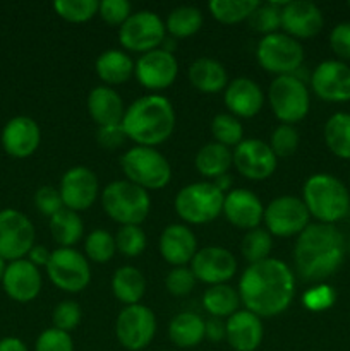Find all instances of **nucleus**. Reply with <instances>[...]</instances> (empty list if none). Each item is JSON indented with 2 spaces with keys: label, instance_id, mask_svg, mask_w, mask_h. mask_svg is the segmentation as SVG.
<instances>
[{
  "label": "nucleus",
  "instance_id": "nucleus-41",
  "mask_svg": "<svg viewBox=\"0 0 350 351\" xmlns=\"http://www.w3.org/2000/svg\"><path fill=\"white\" fill-rule=\"evenodd\" d=\"M211 134L215 143L226 147L239 146L244 141V125L232 113H218L211 120Z\"/></svg>",
  "mask_w": 350,
  "mask_h": 351
},
{
  "label": "nucleus",
  "instance_id": "nucleus-23",
  "mask_svg": "<svg viewBox=\"0 0 350 351\" xmlns=\"http://www.w3.org/2000/svg\"><path fill=\"white\" fill-rule=\"evenodd\" d=\"M226 221L240 230L259 228L263 221L264 206L261 199L249 189H233L223 199V211Z\"/></svg>",
  "mask_w": 350,
  "mask_h": 351
},
{
  "label": "nucleus",
  "instance_id": "nucleus-46",
  "mask_svg": "<svg viewBox=\"0 0 350 351\" xmlns=\"http://www.w3.org/2000/svg\"><path fill=\"white\" fill-rule=\"evenodd\" d=\"M196 283H198V280H196L191 267L187 266L174 267L167 274V278H165L167 291L170 295H174V297H185V295H189L196 288Z\"/></svg>",
  "mask_w": 350,
  "mask_h": 351
},
{
  "label": "nucleus",
  "instance_id": "nucleus-44",
  "mask_svg": "<svg viewBox=\"0 0 350 351\" xmlns=\"http://www.w3.org/2000/svg\"><path fill=\"white\" fill-rule=\"evenodd\" d=\"M299 143H301L299 130L288 123H280L271 134L270 147L277 158H288L297 151Z\"/></svg>",
  "mask_w": 350,
  "mask_h": 351
},
{
  "label": "nucleus",
  "instance_id": "nucleus-48",
  "mask_svg": "<svg viewBox=\"0 0 350 351\" xmlns=\"http://www.w3.org/2000/svg\"><path fill=\"white\" fill-rule=\"evenodd\" d=\"M336 300V293L329 285L319 283L316 287L309 288L304 295H302V304L307 311L311 312H323L333 307Z\"/></svg>",
  "mask_w": 350,
  "mask_h": 351
},
{
  "label": "nucleus",
  "instance_id": "nucleus-26",
  "mask_svg": "<svg viewBox=\"0 0 350 351\" xmlns=\"http://www.w3.org/2000/svg\"><path fill=\"white\" fill-rule=\"evenodd\" d=\"M226 341L233 351H256L263 343V321L249 311H237L225 322Z\"/></svg>",
  "mask_w": 350,
  "mask_h": 351
},
{
  "label": "nucleus",
  "instance_id": "nucleus-35",
  "mask_svg": "<svg viewBox=\"0 0 350 351\" xmlns=\"http://www.w3.org/2000/svg\"><path fill=\"white\" fill-rule=\"evenodd\" d=\"M202 23H205V17L198 7L180 5L170 10L165 21V27L172 38H189L194 36L201 29Z\"/></svg>",
  "mask_w": 350,
  "mask_h": 351
},
{
  "label": "nucleus",
  "instance_id": "nucleus-30",
  "mask_svg": "<svg viewBox=\"0 0 350 351\" xmlns=\"http://www.w3.org/2000/svg\"><path fill=\"white\" fill-rule=\"evenodd\" d=\"M113 297L124 305H136L146 293V278L134 266H122L112 276Z\"/></svg>",
  "mask_w": 350,
  "mask_h": 351
},
{
  "label": "nucleus",
  "instance_id": "nucleus-12",
  "mask_svg": "<svg viewBox=\"0 0 350 351\" xmlns=\"http://www.w3.org/2000/svg\"><path fill=\"white\" fill-rule=\"evenodd\" d=\"M156 328V315L150 307L143 304L127 305L117 315V341L127 351H143L154 339Z\"/></svg>",
  "mask_w": 350,
  "mask_h": 351
},
{
  "label": "nucleus",
  "instance_id": "nucleus-36",
  "mask_svg": "<svg viewBox=\"0 0 350 351\" xmlns=\"http://www.w3.org/2000/svg\"><path fill=\"white\" fill-rule=\"evenodd\" d=\"M325 143L335 156L350 160V113H335L325 125Z\"/></svg>",
  "mask_w": 350,
  "mask_h": 351
},
{
  "label": "nucleus",
  "instance_id": "nucleus-13",
  "mask_svg": "<svg viewBox=\"0 0 350 351\" xmlns=\"http://www.w3.org/2000/svg\"><path fill=\"white\" fill-rule=\"evenodd\" d=\"M36 245L34 225L24 213L7 208L0 211V257L5 263L26 259Z\"/></svg>",
  "mask_w": 350,
  "mask_h": 351
},
{
  "label": "nucleus",
  "instance_id": "nucleus-42",
  "mask_svg": "<svg viewBox=\"0 0 350 351\" xmlns=\"http://www.w3.org/2000/svg\"><path fill=\"white\" fill-rule=\"evenodd\" d=\"M98 0H57L54 9L67 23L82 24L98 14Z\"/></svg>",
  "mask_w": 350,
  "mask_h": 351
},
{
  "label": "nucleus",
  "instance_id": "nucleus-11",
  "mask_svg": "<svg viewBox=\"0 0 350 351\" xmlns=\"http://www.w3.org/2000/svg\"><path fill=\"white\" fill-rule=\"evenodd\" d=\"M167 38L165 21L153 10H137L119 27V41L127 51L148 53L156 50Z\"/></svg>",
  "mask_w": 350,
  "mask_h": 351
},
{
  "label": "nucleus",
  "instance_id": "nucleus-21",
  "mask_svg": "<svg viewBox=\"0 0 350 351\" xmlns=\"http://www.w3.org/2000/svg\"><path fill=\"white\" fill-rule=\"evenodd\" d=\"M325 17L316 3L307 0H288L281 7V29L295 40H307L321 33Z\"/></svg>",
  "mask_w": 350,
  "mask_h": 351
},
{
  "label": "nucleus",
  "instance_id": "nucleus-17",
  "mask_svg": "<svg viewBox=\"0 0 350 351\" xmlns=\"http://www.w3.org/2000/svg\"><path fill=\"white\" fill-rule=\"evenodd\" d=\"M58 192H60L64 208L75 213L86 211L98 199V177L88 167H72L62 175Z\"/></svg>",
  "mask_w": 350,
  "mask_h": 351
},
{
  "label": "nucleus",
  "instance_id": "nucleus-45",
  "mask_svg": "<svg viewBox=\"0 0 350 351\" xmlns=\"http://www.w3.org/2000/svg\"><path fill=\"white\" fill-rule=\"evenodd\" d=\"M82 319V308L78 302L74 300H64L60 304L55 305L54 312H51V322H54L55 329L60 331L71 332L81 324Z\"/></svg>",
  "mask_w": 350,
  "mask_h": 351
},
{
  "label": "nucleus",
  "instance_id": "nucleus-6",
  "mask_svg": "<svg viewBox=\"0 0 350 351\" xmlns=\"http://www.w3.org/2000/svg\"><path fill=\"white\" fill-rule=\"evenodd\" d=\"M126 180L132 182L144 191H160L172 180V167L156 147L134 146L120 158Z\"/></svg>",
  "mask_w": 350,
  "mask_h": 351
},
{
  "label": "nucleus",
  "instance_id": "nucleus-51",
  "mask_svg": "<svg viewBox=\"0 0 350 351\" xmlns=\"http://www.w3.org/2000/svg\"><path fill=\"white\" fill-rule=\"evenodd\" d=\"M329 47L340 58L350 60V23H340L329 33Z\"/></svg>",
  "mask_w": 350,
  "mask_h": 351
},
{
  "label": "nucleus",
  "instance_id": "nucleus-24",
  "mask_svg": "<svg viewBox=\"0 0 350 351\" xmlns=\"http://www.w3.org/2000/svg\"><path fill=\"white\" fill-rule=\"evenodd\" d=\"M223 103L229 113L237 119H253L264 105L263 89L253 79L235 77L226 84Z\"/></svg>",
  "mask_w": 350,
  "mask_h": 351
},
{
  "label": "nucleus",
  "instance_id": "nucleus-59",
  "mask_svg": "<svg viewBox=\"0 0 350 351\" xmlns=\"http://www.w3.org/2000/svg\"><path fill=\"white\" fill-rule=\"evenodd\" d=\"M349 7H350V2H349Z\"/></svg>",
  "mask_w": 350,
  "mask_h": 351
},
{
  "label": "nucleus",
  "instance_id": "nucleus-38",
  "mask_svg": "<svg viewBox=\"0 0 350 351\" xmlns=\"http://www.w3.org/2000/svg\"><path fill=\"white\" fill-rule=\"evenodd\" d=\"M84 252L89 263L106 264L117 252L115 237L103 228L93 230L84 240Z\"/></svg>",
  "mask_w": 350,
  "mask_h": 351
},
{
  "label": "nucleus",
  "instance_id": "nucleus-37",
  "mask_svg": "<svg viewBox=\"0 0 350 351\" xmlns=\"http://www.w3.org/2000/svg\"><path fill=\"white\" fill-rule=\"evenodd\" d=\"M259 0H211L208 3L209 14L222 24H239L249 19Z\"/></svg>",
  "mask_w": 350,
  "mask_h": 351
},
{
  "label": "nucleus",
  "instance_id": "nucleus-50",
  "mask_svg": "<svg viewBox=\"0 0 350 351\" xmlns=\"http://www.w3.org/2000/svg\"><path fill=\"white\" fill-rule=\"evenodd\" d=\"M34 206H36L41 215L48 216V218H51L60 209H64L60 192H58L57 187H51V185H43V187L34 192Z\"/></svg>",
  "mask_w": 350,
  "mask_h": 351
},
{
  "label": "nucleus",
  "instance_id": "nucleus-28",
  "mask_svg": "<svg viewBox=\"0 0 350 351\" xmlns=\"http://www.w3.org/2000/svg\"><path fill=\"white\" fill-rule=\"evenodd\" d=\"M134 67H136V62L130 58V55L117 48L102 51L95 62L96 75L110 88L126 84L134 75Z\"/></svg>",
  "mask_w": 350,
  "mask_h": 351
},
{
  "label": "nucleus",
  "instance_id": "nucleus-20",
  "mask_svg": "<svg viewBox=\"0 0 350 351\" xmlns=\"http://www.w3.org/2000/svg\"><path fill=\"white\" fill-rule=\"evenodd\" d=\"M0 143L9 156L24 160L33 156L41 144V129L38 122L31 117H12L3 125L0 134Z\"/></svg>",
  "mask_w": 350,
  "mask_h": 351
},
{
  "label": "nucleus",
  "instance_id": "nucleus-49",
  "mask_svg": "<svg viewBox=\"0 0 350 351\" xmlns=\"http://www.w3.org/2000/svg\"><path fill=\"white\" fill-rule=\"evenodd\" d=\"M132 14V5L127 0H102L98 3V16L110 26H122Z\"/></svg>",
  "mask_w": 350,
  "mask_h": 351
},
{
  "label": "nucleus",
  "instance_id": "nucleus-33",
  "mask_svg": "<svg viewBox=\"0 0 350 351\" xmlns=\"http://www.w3.org/2000/svg\"><path fill=\"white\" fill-rule=\"evenodd\" d=\"M50 232L58 245L64 249H74L84 235V223L79 213L64 208L50 218Z\"/></svg>",
  "mask_w": 350,
  "mask_h": 351
},
{
  "label": "nucleus",
  "instance_id": "nucleus-58",
  "mask_svg": "<svg viewBox=\"0 0 350 351\" xmlns=\"http://www.w3.org/2000/svg\"><path fill=\"white\" fill-rule=\"evenodd\" d=\"M349 250H350V245H349Z\"/></svg>",
  "mask_w": 350,
  "mask_h": 351
},
{
  "label": "nucleus",
  "instance_id": "nucleus-53",
  "mask_svg": "<svg viewBox=\"0 0 350 351\" xmlns=\"http://www.w3.org/2000/svg\"><path fill=\"white\" fill-rule=\"evenodd\" d=\"M226 338L225 322L222 319L211 317L205 321V339L211 343H220Z\"/></svg>",
  "mask_w": 350,
  "mask_h": 351
},
{
  "label": "nucleus",
  "instance_id": "nucleus-7",
  "mask_svg": "<svg viewBox=\"0 0 350 351\" xmlns=\"http://www.w3.org/2000/svg\"><path fill=\"white\" fill-rule=\"evenodd\" d=\"M225 194L213 182H194L175 195V213L189 225H206L222 215Z\"/></svg>",
  "mask_w": 350,
  "mask_h": 351
},
{
  "label": "nucleus",
  "instance_id": "nucleus-4",
  "mask_svg": "<svg viewBox=\"0 0 350 351\" xmlns=\"http://www.w3.org/2000/svg\"><path fill=\"white\" fill-rule=\"evenodd\" d=\"M302 201L318 223L335 225L350 211V194L345 185L329 173H314L302 187Z\"/></svg>",
  "mask_w": 350,
  "mask_h": 351
},
{
  "label": "nucleus",
  "instance_id": "nucleus-27",
  "mask_svg": "<svg viewBox=\"0 0 350 351\" xmlns=\"http://www.w3.org/2000/svg\"><path fill=\"white\" fill-rule=\"evenodd\" d=\"M86 106H88L89 117L93 122L98 123V127L119 125L126 115V106L119 93L105 84L96 86L89 91Z\"/></svg>",
  "mask_w": 350,
  "mask_h": 351
},
{
  "label": "nucleus",
  "instance_id": "nucleus-43",
  "mask_svg": "<svg viewBox=\"0 0 350 351\" xmlns=\"http://www.w3.org/2000/svg\"><path fill=\"white\" fill-rule=\"evenodd\" d=\"M146 233L137 225H124L117 230L115 245L122 256L137 257L146 249Z\"/></svg>",
  "mask_w": 350,
  "mask_h": 351
},
{
  "label": "nucleus",
  "instance_id": "nucleus-18",
  "mask_svg": "<svg viewBox=\"0 0 350 351\" xmlns=\"http://www.w3.org/2000/svg\"><path fill=\"white\" fill-rule=\"evenodd\" d=\"M235 256L225 247L208 245L198 249L194 259L191 261V271L196 280L209 285H225L235 276L237 273Z\"/></svg>",
  "mask_w": 350,
  "mask_h": 351
},
{
  "label": "nucleus",
  "instance_id": "nucleus-52",
  "mask_svg": "<svg viewBox=\"0 0 350 351\" xmlns=\"http://www.w3.org/2000/svg\"><path fill=\"white\" fill-rule=\"evenodd\" d=\"M96 141L100 146L106 151H115L124 146L127 141L126 132H124L122 123L119 125H108V127H98V134H96Z\"/></svg>",
  "mask_w": 350,
  "mask_h": 351
},
{
  "label": "nucleus",
  "instance_id": "nucleus-54",
  "mask_svg": "<svg viewBox=\"0 0 350 351\" xmlns=\"http://www.w3.org/2000/svg\"><path fill=\"white\" fill-rule=\"evenodd\" d=\"M50 256H51V250H48L45 245H38L36 243V245L30 250L26 259L30 261V263H33L36 267H47L48 261H50Z\"/></svg>",
  "mask_w": 350,
  "mask_h": 351
},
{
  "label": "nucleus",
  "instance_id": "nucleus-55",
  "mask_svg": "<svg viewBox=\"0 0 350 351\" xmlns=\"http://www.w3.org/2000/svg\"><path fill=\"white\" fill-rule=\"evenodd\" d=\"M0 351H30L26 343L16 336H7L0 339Z\"/></svg>",
  "mask_w": 350,
  "mask_h": 351
},
{
  "label": "nucleus",
  "instance_id": "nucleus-39",
  "mask_svg": "<svg viewBox=\"0 0 350 351\" xmlns=\"http://www.w3.org/2000/svg\"><path fill=\"white\" fill-rule=\"evenodd\" d=\"M271 249H273V237L266 228L249 230L240 243V252L249 264L270 259Z\"/></svg>",
  "mask_w": 350,
  "mask_h": 351
},
{
  "label": "nucleus",
  "instance_id": "nucleus-10",
  "mask_svg": "<svg viewBox=\"0 0 350 351\" xmlns=\"http://www.w3.org/2000/svg\"><path fill=\"white\" fill-rule=\"evenodd\" d=\"M47 276L55 288L65 293H79L91 283V266L84 254L75 249L51 250L47 264Z\"/></svg>",
  "mask_w": 350,
  "mask_h": 351
},
{
  "label": "nucleus",
  "instance_id": "nucleus-34",
  "mask_svg": "<svg viewBox=\"0 0 350 351\" xmlns=\"http://www.w3.org/2000/svg\"><path fill=\"white\" fill-rule=\"evenodd\" d=\"M240 297L239 291L230 285H213L206 288L202 293V307L211 317L229 319L239 311Z\"/></svg>",
  "mask_w": 350,
  "mask_h": 351
},
{
  "label": "nucleus",
  "instance_id": "nucleus-14",
  "mask_svg": "<svg viewBox=\"0 0 350 351\" xmlns=\"http://www.w3.org/2000/svg\"><path fill=\"white\" fill-rule=\"evenodd\" d=\"M309 219L311 215L304 201L295 195H280L264 208L263 221L271 237H299L309 226Z\"/></svg>",
  "mask_w": 350,
  "mask_h": 351
},
{
  "label": "nucleus",
  "instance_id": "nucleus-8",
  "mask_svg": "<svg viewBox=\"0 0 350 351\" xmlns=\"http://www.w3.org/2000/svg\"><path fill=\"white\" fill-rule=\"evenodd\" d=\"M268 101L275 117L281 123H288V125L304 120L311 108L307 86L295 74L275 77L268 89Z\"/></svg>",
  "mask_w": 350,
  "mask_h": 351
},
{
  "label": "nucleus",
  "instance_id": "nucleus-5",
  "mask_svg": "<svg viewBox=\"0 0 350 351\" xmlns=\"http://www.w3.org/2000/svg\"><path fill=\"white\" fill-rule=\"evenodd\" d=\"M102 206L110 219L141 226L151 211L150 192L129 180H113L102 191Z\"/></svg>",
  "mask_w": 350,
  "mask_h": 351
},
{
  "label": "nucleus",
  "instance_id": "nucleus-19",
  "mask_svg": "<svg viewBox=\"0 0 350 351\" xmlns=\"http://www.w3.org/2000/svg\"><path fill=\"white\" fill-rule=\"evenodd\" d=\"M316 96L329 103L350 101V67L342 60H325L312 71Z\"/></svg>",
  "mask_w": 350,
  "mask_h": 351
},
{
  "label": "nucleus",
  "instance_id": "nucleus-25",
  "mask_svg": "<svg viewBox=\"0 0 350 351\" xmlns=\"http://www.w3.org/2000/svg\"><path fill=\"white\" fill-rule=\"evenodd\" d=\"M158 249L170 266H187L198 252V239L187 225L174 223L161 232Z\"/></svg>",
  "mask_w": 350,
  "mask_h": 351
},
{
  "label": "nucleus",
  "instance_id": "nucleus-47",
  "mask_svg": "<svg viewBox=\"0 0 350 351\" xmlns=\"http://www.w3.org/2000/svg\"><path fill=\"white\" fill-rule=\"evenodd\" d=\"M34 351H74V341L71 332L48 328L36 338Z\"/></svg>",
  "mask_w": 350,
  "mask_h": 351
},
{
  "label": "nucleus",
  "instance_id": "nucleus-1",
  "mask_svg": "<svg viewBox=\"0 0 350 351\" xmlns=\"http://www.w3.org/2000/svg\"><path fill=\"white\" fill-rule=\"evenodd\" d=\"M237 291L246 311L259 319L277 317L294 302L295 274L283 261L270 257L247 266Z\"/></svg>",
  "mask_w": 350,
  "mask_h": 351
},
{
  "label": "nucleus",
  "instance_id": "nucleus-40",
  "mask_svg": "<svg viewBox=\"0 0 350 351\" xmlns=\"http://www.w3.org/2000/svg\"><path fill=\"white\" fill-rule=\"evenodd\" d=\"M283 5L285 2H259L247 23L256 33H261L263 36L278 33V29L281 27V7Z\"/></svg>",
  "mask_w": 350,
  "mask_h": 351
},
{
  "label": "nucleus",
  "instance_id": "nucleus-3",
  "mask_svg": "<svg viewBox=\"0 0 350 351\" xmlns=\"http://www.w3.org/2000/svg\"><path fill=\"white\" fill-rule=\"evenodd\" d=\"M177 123L175 108L161 95H146L137 98L126 108L122 127L127 139L137 146L156 147L172 137Z\"/></svg>",
  "mask_w": 350,
  "mask_h": 351
},
{
  "label": "nucleus",
  "instance_id": "nucleus-22",
  "mask_svg": "<svg viewBox=\"0 0 350 351\" xmlns=\"http://www.w3.org/2000/svg\"><path fill=\"white\" fill-rule=\"evenodd\" d=\"M43 280L40 267L34 266L27 259L7 263L5 273L2 278V288L10 300L17 304H30L40 295Z\"/></svg>",
  "mask_w": 350,
  "mask_h": 351
},
{
  "label": "nucleus",
  "instance_id": "nucleus-56",
  "mask_svg": "<svg viewBox=\"0 0 350 351\" xmlns=\"http://www.w3.org/2000/svg\"><path fill=\"white\" fill-rule=\"evenodd\" d=\"M213 184H215L216 187L223 192V194H226V192H230V187H232L233 180H232V177L226 173V175H222V177L215 178V180H213Z\"/></svg>",
  "mask_w": 350,
  "mask_h": 351
},
{
  "label": "nucleus",
  "instance_id": "nucleus-29",
  "mask_svg": "<svg viewBox=\"0 0 350 351\" xmlns=\"http://www.w3.org/2000/svg\"><path fill=\"white\" fill-rule=\"evenodd\" d=\"M187 75L189 82L198 91L205 93V95H215V93H220L222 89H225L226 84H229L226 69L216 58H196L191 64V67H189Z\"/></svg>",
  "mask_w": 350,
  "mask_h": 351
},
{
  "label": "nucleus",
  "instance_id": "nucleus-9",
  "mask_svg": "<svg viewBox=\"0 0 350 351\" xmlns=\"http://www.w3.org/2000/svg\"><path fill=\"white\" fill-rule=\"evenodd\" d=\"M256 58L264 71L277 77L290 75L301 69L304 62V48L299 40L278 31L261 38L256 48Z\"/></svg>",
  "mask_w": 350,
  "mask_h": 351
},
{
  "label": "nucleus",
  "instance_id": "nucleus-2",
  "mask_svg": "<svg viewBox=\"0 0 350 351\" xmlns=\"http://www.w3.org/2000/svg\"><path fill=\"white\" fill-rule=\"evenodd\" d=\"M345 257V240L335 225L309 223L297 237L294 263L305 281H323L336 273Z\"/></svg>",
  "mask_w": 350,
  "mask_h": 351
},
{
  "label": "nucleus",
  "instance_id": "nucleus-57",
  "mask_svg": "<svg viewBox=\"0 0 350 351\" xmlns=\"http://www.w3.org/2000/svg\"><path fill=\"white\" fill-rule=\"evenodd\" d=\"M5 267H7V263L2 259V257H0V283H2V278H3V273H5Z\"/></svg>",
  "mask_w": 350,
  "mask_h": 351
},
{
  "label": "nucleus",
  "instance_id": "nucleus-15",
  "mask_svg": "<svg viewBox=\"0 0 350 351\" xmlns=\"http://www.w3.org/2000/svg\"><path fill=\"white\" fill-rule=\"evenodd\" d=\"M178 74V62L172 51L156 48L143 53L136 60L134 75L143 88L163 91L170 88Z\"/></svg>",
  "mask_w": 350,
  "mask_h": 351
},
{
  "label": "nucleus",
  "instance_id": "nucleus-31",
  "mask_svg": "<svg viewBox=\"0 0 350 351\" xmlns=\"http://www.w3.org/2000/svg\"><path fill=\"white\" fill-rule=\"evenodd\" d=\"M168 338L178 348H194L205 339V321L194 312H180L168 324Z\"/></svg>",
  "mask_w": 350,
  "mask_h": 351
},
{
  "label": "nucleus",
  "instance_id": "nucleus-16",
  "mask_svg": "<svg viewBox=\"0 0 350 351\" xmlns=\"http://www.w3.org/2000/svg\"><path fill=\"white\" fill-rule=\"evenodd\" d=\"M232 154L233 167L247 180H266L277 170L278 158L270 144L261 139H244Z\"/></svg>",
  "mask_w": 350,
  "mask_h": 351
},
{
  "label": "nucleus",
  "instance_id": "nucleus-32",
  "mask_svg": "<svg viewBox=\"0 0 350 351\" xmlns=\"http://www.w3.org/2000/svg\"><path fill=\"white\" fill-rule=\"evenodd\" d=\"M233 165V154L230 147L218 143H208L196 153L194 167L199 175L206 178H218L229 173Z\"/></svg>",
  "mask_w": 350,
  "mask_h": 351
}]
</instances>
